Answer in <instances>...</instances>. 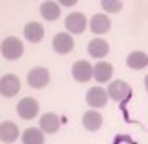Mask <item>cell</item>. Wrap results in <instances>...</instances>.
Instances as JSON below:
<instances>
[{
  "label": "cell",
  "instance_id": "obj_3",
  "mask_svg": "<svg viewBox=\"0 0 148 144\" xmlns=\"http://www.w3.org/2000/svg\"><path fill=\"white\" fill-rule=\"evenodd\" d=\"M49 79V71L47 68H43V66H38V68H33L27 76V81H29V86L33 87V89H43V87L47 86Z\"/></svg>",
  "mask_w": 148,
  "mask_h": 144
},
{
  "label": "cell",
  "instance_id": "obj_22",
  "mask_svg": "<svg viewBox=\"0 0 148 144\" xmlns=\"http://www.w3.org/2000/svg\"><path fill=\"white\" fill-rule=\"evenodd\" d=\"M145 89L148 90V75L145 76Z\"/></svg>",
  "mask_w": 148,
  "mask_h": 144
},
{
  "label": "cell",
  "instance_id": "obj_10",
  "mask_svg": "<svg viewBox=\"0 0 148 144\" xmlns=\"http://www.w3.org/2000/svg\"><path fill=\"white\" fill-rule=\"evenodd\" d=\"M40 127L43 132L52 135V133H55L60 128V117L57 114H54V112H46L40 119Z\"/></svg>",
  "mask_w": 148,
  "mask_h": 144
},
{
  "label": "cell",
  "instance_id": "obj_7",
  "mask_svg": "<svg viewBox=\"0 0 148 144\" xmlns=\"http://www.w3.org/2000/svg\"><path fill=\"white\" fill-rule=\"evenodd\" d=\"M85 26H87V19L82 13H73L65 21V27L71 33H82L85 30Z\"/></svg>",
  "mask_w": 148,
  "mask_h": 144
},
{
  "label": "cell",
  "instance_id": "obj_2",
  "mask_svg": "<svg viewBox=\"0 0 148 144\" xmlns=\"http://www.w3.org/2000/svg\"><path fill=\"white\" fill-rule=\"evenodd\" d=\"M38 111H40V105H38V101L35 98L27 97V98H22L17 103V114L22 119H25V120L33 119L38 114Z\"/></svg>",
  "mask_w": 148,
  "mask_h": 144
},
{
  "label": "cell",
  "instance_id": "obj_16",
  "mask_svg": "<svg viewBox=\"0 0 148 144\" xmlns=\"http://www.w3.org/2000/svg\"><path fill=\"white\" fill-rule=\"evenodd\" d=\"M126 64H128V66H131L134 70H142L148 65V55L142 51H134L128 55Z\"/></svg>",
  "mask_w": 148,
  "mask_h": 144
},
{
  "label": "cell",
  "instance_id": "obj_21",
  "mask_svg": "<svg viewBox=\"0 0 148 144\" xmlns=\"http://www.w3.org/2000/svg\"><path fill=\"white\" fill-rule=\"evenodd\" d=\"M62 3H65L66 6H71V5H74V3H76V0H73V2H62Z\"/></svg>",
  "mask_w": 148,
  "mask_h": 144
},
{
  "label": "cell",
  "instance_id": "obj_20",
  "mask_svg": "<svg viewBox=\"0 0 148 144\" xmlns=\"http://www.w3.org/2000/svg\"><path fill=\"white\" fill-rule=\"evenodd\" d=\"M101 6L109 13H117L121 10L123 3L120 2V0H103V2H101Z\"/></svg>",
  "mask_w": 148,
  "mask_h": 144
},
{
  "label": "cell",
  "instance_id": "obj_18",
  "mask_svg": "<svg viewBox=\"0 0 148 144\" xmlns=\"http://www.w3.org/2000/svg\"><path fill=\"white\" fill-rule=\"evenodd\" d=\"M40 13L44 19L47 21H55L60 16V6L55 2H44L40 8Z\"/></svg>",
  "mask_w": 148,
  "mask_h": 144
},
{
  "label": "cell",
  "instance_id": "obj_8",
  "mask_svg": "<svg viewBox=\"0 0 148 144\" xmlns=\"http://www.w3.org/2000/svg\"><path fill=\"white\" fill-rule=\"evenodd\" d=\"M107 93L110 95L112 100L121 101L131 93V87L126 82H123V81H114V82H110V86H109Z\"/></svg>",
  "mask_w": 148,
  "mask_h": 144
},
{
  "label": "cell",
  "instance_id": "obj_9",
  "mask_svg": "<svg viewBox=\"0 0 148 144\" xmlns=\"http://www.w3.org/2000/svg\"><path fill=\"white\" fill-rule=\"evenodd\" d=\"M87 103L93 108H103L107 103V92L101 87H91L87 92Z\"/></svg>",
  "mask_w": 148,
  "mask_h": 144
},
{
  "label": "cell",
  "instance_id": "obj_13",
  "mask_svg": "<svg viewBox=\"0 0 148 144\" xmlns=\"http://www.w3.org/2000/svg\"><path fill=\"white\" fill-rule=\"evenodd\" d=\"M90 29L93 33H106L110 29V19L106 15H95L90 21Z\"/></svg>",
  "mask_w": 148,
  "mask_h": 144
},
{
  "label": "cell",
  "instance_id": "obj_4",
  "mask_svg": "<svg viewBox=\"0 0 148 144\" xmlns=\"http://www.w3.org/2000/svg\"><path fill=\"white\" fill-rule=\"evenodd\" d=\"M21 89V82L19 78L14 75H5L0 79V92L3 97H14Z\"/></svg>",
  "mask_w": 148,
  "mask_h": 144
},
{
  "label": "cell",
  "instance_id": "obj_12",
  "mask_svg": "<svg viewBox=\"0 0 148 144\" xmlns=\"http://www.w3.org/2000/svg\"><path fill=\"white\" fill-rule=\"evenodd\" d=\"M19 136V128L14 122H3L0 127V138L3 143H13Z\"/></svg>",
  "mask_w": 148,
  "mask_h": 144
},
{
  "label": "cell",
  "instance_id": "obj_5",
  "mask_svg": "<svg viewBox=\"0 0 148 144\" xmlns=\"http://www.w3.org/2000/svg\"><path fill=\"white\" fill-rule=\"evenodd\" d=\"M93 76V66L85 60H79L73 65V78L79 82H87Z\"/></svg>",
  "mask_w": 148,
  "mask_h": 144
},
{
  "label": "cell",
  "instance_id": "obj_15",
  "mask_svg": "<svg viewBox=\"0 0 148 144\" xmlns=\"http://www.w3.org/2000/svg\"><path fill=\"white\" fill-rule=\"evenodd\" d=\"M112 73H114V68L107 62H99L96 66H93V76L98 82H107L110 79Z\"/></svg>",
  "mask_w": 148,
  "mask_h": 144
},
{
  "label": "cell",
  "instance_id": "obj_19",
  "mask_svg": "<svg viewBox=\"0 0 148 144\" xmlns=\"http://www.w3.org/2000/svg\"><path fill=\"white\" fill-rule=\"evenodd\" d=\"M22 144H44V135L38 128H27L22 133Z\"/></svg>",
  "mask_w": 148,
  "mask_h": 144
},
{
  "label": "cell",
  "instance_id": "obj_1",
  "mask_svg": "<svg viewBox=\"0 0 148 144\" xmlns=\"http://www.w3.org/2000/svg\"><path fill=\"white\" fill-rule=\"evenodd\" d=\"M24 46L21 43V40H17L16 37H8L3 40L2 43V55L8 60H16L22 55Z\"/></svg>",
  "mask_w": 148,
  "mask_h": 144
},
{
  "label": "cell",
  "instance_id": "obj_14",
  "mask_svg": "<svg viewBox=\"0 0 148 144\" xmlns=\"http://www.w3.org/2000/svg\"><path fill=\"white\" fill-rule=\"evenodd\" d=\"M84 127L88 132H96L98 128L103 125V116L96 111H87L84 114Z\"/></svg>",
  "mask_w": 148,
  "mask_h": 144
},
{
  "label": "cell",
  "instance_id": "obj_17",
  "mask_svg": "<svg viewBox=\"0 0 148 144\" xmlns=\"http://www.w3.org/2000/svg\"><path fill=\"white\" fill-rule=\"evenodd\" d=\"M109 52V44L104 40H91L88 43V54L91 57H106Z\"/></svg>",
  "mask_w": 148,
  "mask_h": 144
},
{
  "label": "cell",
  "instance_id": "obj_6",
  "mask_svg": "<svg viewBox=\"0 0 148 144\" xmlns=\"http://www.w3.org/2000/svg\"><path fill=\"white\" fill-rule=\"evenodd\" d=\"M52 46H54V51L58 52V54H68V52L73 51L74 41H73L71 35H68V33H57L54 37Z\"/></svg>",
  "mask_w": 148,
  "mask_h": 144
},
{
  "label": "cell",
  "instance_id": "obj_11",
  "mask_svg": "<svg viewBox=\"0 0 148 144\" xmlns=\"http://www.w3.org/2000/svg\"><path fill=\"white\" fill-rule=\"evenodd\" d=\"M24 35H25V38L29 41H32V43H38L44 37V29L40 22H29L24 27Z\"/></svg>",
  "mask_w": 148,
  "mask_h": 144
}]
</instances>
